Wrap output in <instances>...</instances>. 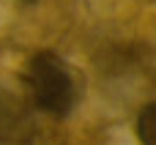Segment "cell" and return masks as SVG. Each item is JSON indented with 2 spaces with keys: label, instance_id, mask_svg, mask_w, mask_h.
Wrapping results in <instances>:
<instances>
[{
  "label": "cell",
  "instance_id": "1",
  "mask_svg": "<svg viewBox=\"0 0 156 145\" xmlns=\"http://www.w3.org/2000/svg\"><path fill=\"white\" fill-rule=\"evenodd\" d=\"M25 85L33 104L52 118L71 115L82 96L80 71L52 49H41L30 55L25 66Z\"/></svg>",
  "mask_w": 156,
  "mask_h": 145
},
{
  "label": "cell",
  "instance_id": "2",
  "mask_svg": "<svg viewBox=\"0 0 156 145\" xmlns=\"http://www.w3.org/2000/svg\"><path fill=\"white\" fill-rule=\"evenodd\" d=\"M156 123V107L154 104H145L143 110H140V115H137V121H134V132H137V140L143 145H154V126Z\"/></svg>",
  "mask_w": 156,
  "mask_h": 145
}]
</instances>
